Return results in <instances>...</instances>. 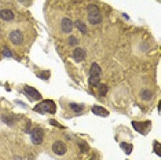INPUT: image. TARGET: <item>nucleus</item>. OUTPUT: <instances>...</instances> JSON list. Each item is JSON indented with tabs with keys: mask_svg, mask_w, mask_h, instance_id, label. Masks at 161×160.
<instances>
[{
	"mask_svg": "<svg viewBox=\"0 0 161 160\" xmlns=\"http://www.w3.org/2000/svg\"><path fill=\"white\" fill-rule=\"evenodd\" d=\"M67 145L62 141H56L52 146V151L57 155H63L67 152Z\"/></svg>",
	"mask_w": 161,
	"mask_h": 160,
	"instance_id": "20e7f679",
	"label": "nucleus"
},
{
	"mask_svg": "<svg viewBox=\"0 0 161 160\" xmlns=\"http://www.w3.org/2000/svg\"><path fill=\"white\" fill-rule=\"evenodd\" d=\"M92 111L97 116H100V117H107L109 115V112L101 106H94L92 108Z\"/></svg>",
	"mask_w": 161,
	"mask_h": 160,
	"instance_id": "1a4fd4ad",
	"label": "nucleus"
},
{
	"mask_svg": "<svg viewBox=\"0 0 161 160\" xmlns=\"http://www.w3.org/2000/svg\"><path fill=\"white\" fill-rule=\"evenodd\" d=\"M74 25L77 27V29L80 31V32H82L83 34H86L87 33V26L83 23V22L81 20H76L74 22Z\"/></svg>",
	"mask_w": 161,
	"mask_h": 160,
	"instance_id": "ddd939ff",
	"label": "nucleus"
},
{
	"mask_svg": "<svg viewBox=\"0 0 161 160\" xmlns=\"http://www.w3.org/2000/svg\"><path fill=\"white\" fill-rule=\"evenodd\" d=\"M43 134H44V132L42 128H34L30 132L31 140H32L33 144L41 145L43 143Z\"/></svg>",
	"mask_w": 161,
	"mask_h": 160,
	"instance_id": "7ed1b4c3",
	"label": "nucleus"
},
{
	"mask_svg": "<svg viewBox=\"0 0 161 160\" xmlns=\"http://www.w3.org/2000/svg\"><path fill=\"white\" fill-rule=\"evenodd\" d=\"M0 18L3 20H12L14 18V14L12 11L10 10H2L0 11Z\"/></svg>",
	"mask_w": 161,
	"mask_h": 160,
	"instance_id": "9b49d317",
	"label": "nucleus"
},
{
	"mask_svg": "<svg viewBox=\"0 0 161 160\" xmlns=\"http://www.w3.org/2000/svg\"><path fill=\"white\" fill-rule=\"evenodd\" d=\"M99 81H100V77L98 75H93V76H90V78H89V83L92 86L97 87L99 84Z\"/></svg>",
	"mask_w": 161,
	"mask_h": 160,
	"instance_id": "f3484780",
	"label": "nucleus"
},
{
	"mask_svg": "<svg viewBox=\"0 0 161 160\" xmlns=\"http://www.w3.org/2000/svg\"><path fill=\"white\" fill-rule=\"evenodd\" d=\"M160 143H158V142H154V152H155V153L160 157L161 156V152H160Z\"/></svg>",
	"mask_w": 161,
	"mask_h": 160,
	"instance_id": "412c9836",
	"label": "nucleus"
},
{
	"mask_svg": "<svg viewBox=\"0 0 161 160\" xmlns=\"http://www.w3.org/2000/svg\"><path fill=\"white\" fill-rule=\"evenodd\" d=\"M68 43H70L71 45H76L77 43H78V41H77V39L75 38V37H73V36H72V37H70L68 38Z\"/></svg>",
	"mask_w": 161,
	"mask_h": 160,
	"instance_id": "4be33fe9",
	"label": "nucleus"
},
{
	"mask_svg": "<svg viewBox=\"0 0 161 160\" xmlns=\"http://www.w3.org/2000/svg\"><path fill=\"white\" fill-rule=\"evenodd\" d=\"M101 73V68L99 67V65L98 63H93L91 66L90 68V76H93V75H100Z\"/></svg>",
	"mask_w": 161,
	"mask_h": 160,
	"instance_id": "f8f14e48",
	"label": "nucleus"
},
{
	"mask_svg": "<svg viewBox=\"0 0 161 160\" xmlns=\"http://www.w3.org/2000/svg\"><path fill=\"white\" fill-rule=\"evenodd\" d=\"M3 55H4L5 57H12V52L10 51V49L5 48L4 51H3Z\"/></svg>",
	"mask_w": 161,
	"mask_h": 160,
	"instance_id": "b1692460",
	"label": "nucleus"
},
{
	"mask_svg": "<svg viewBox=\"0 0 161 160\" xmlns=\"http://www.w3.org/2000/svg\"><path fill=\"white\" fill-rule=\"evenodd\" d=\"M73 59L76 61V62H81L85 59V57H86V52L84 49L82 48H75L74 51H73Z\"/></svg>",
	"mask_w": 161,
	"mask_h": 160,
	"instance_id": "6e6552de",
	"label": "nucleus"
},
{
	"mask_svg": "<svg viewBox=\"0 0 161 160\" xmlns=\"http://www.w3.org/2000/svg\"><path fill=\"white\" fill-rule=\"evenodd\" d=\"M88 11V20L91 24H98L102 21V15L98 6L91 4L87 7Z\"/></svg>",
	"mask_w": 161,
	"mask_h": 160,
	"instance_id": "f03ea898",
	"label": "nucleus"
},
{
	"mask_svg": "<svg viewBox=\"0 0 161 160\" xmlns=\"http://www.w3.org/2000/svg\"><path fill=\"white\" fill-rule=\"evenodd\" d=\"M37 75H38L40 78L43 79V80H48V79L49 78L50 73H49V72H41L38 73Z\"/></svg>",
	"mask_w": 161,
	"mask_h": 160,
	"instance_id": "aec40b11",
	"label": "nucleus"
},
{
	"mask_svg": "<svg viewBox=\"0 0 161 160\" xmlns=\"http://www.w3.org/2000/svg\"><path fill=\"white\" fill-rule=\"evenodd\" d=\"M98 95L100 97H104L108 91V88L105 84H98Z\"/></svg>",
	"mask_w": 161,
	"mask_h": 160,
	"instance_id": "2eb2a0df",
	"label": "nucleus"
},
{
	"mask_svg": "<svg viewBox=\"0 0 161 160\" xmlns=\"http://www.w3.org/2000/svg\"><path fill=\"white\" fill-rule=\"evenodd\" d=\"M61 28H62L63 32H65V33L72 32V30L73 28V24L72 20L67 18H64L62 19V22H61Z\"/></svg>",
	"mask_w": 161,
	"mask_h": 160,
	"instance_id": "0eeeda50",
	"label": "nucleus"
},
{
	"mask_svg": "<svg viewBox=\"0 0 161 160\" xmlns=\"http://www.w3.org/2000/svg\"><path fill=\"white\" fill-rule=\"evenodd\" d=\"M70 108L75 113H80V112H82L84 105L83 104H76V103H70Z\"/></svg>",
	"mask_w": 161,
	"mask_h": 160,
	"instance_id": "dca6fc26",
	"label": "nucleus"
},
{
	"mask_svg": "<svg viewBox=\"0 0 161 160\" xmlns=\"http://www.w3.org/2000/svg\"><path fill=\"white\" fill-rule=\"evenodd\" d=\"M148 123H151L149 122H132V125L134 127V128L137 130V131H139L140 133H142V134H145L147 131L145 130V128H147L146 125L147 124H148Z\"/></svg>",
	"mask_w": 161,
	"mask_h": 160,
	"instance_id": "9d476101",
	"label": "nucleus"
},
{
	"mask_svg": "<svg viewBox=\"0 0 161 160\" xmlns=\"http://www.w3.org/2000/svg\"><path fill=\"white\" fill-rule=\"evenodd\" d=\"M10 40L12 43L16 45L21 44L22 42H23V35L19 30H14L10 33Z\"/></svg>",
	"mask_w": 161,
	"mask_h": 160,
	"instance_id": "39448f33",
	"label": "nucleus"
},
{
	"mask_svg": "<svg viewBox=\"0 0 161 160\" xmlns=\"http://www.w3.org/2000/svg\"><path fill=\"white\" fill-rule=\"evenodd\" d=\"M121 148H122V150L126 153V154H130L131 152H132V145L131 144H128V143H121Z\"/></svg>",
	"mask_w": 161,
	"mask_h": 160,
	"instance_id": "4468645a",
	"label": "nucleus"
},
{
	"mask_svg": "<svg viewBox=\"0 0 161 160\" xmlns=\"http://www.w3.org/2000/svg\"><path fill=\"white\" fill-rule=\"evenodd\" d=\"M34 111L41 113V114H45V113L55 114L56 105H55L53 100L45 99V100H43L42 102H40L39 104H37L35 107H34Z\"/></svg>",
	"mask_w": 161,
	"mask_h": 160,
	"instance_id": "f257e3e1",
	"label": "nucleus"
},
{
	"mask_svg": "<svg viewBox=\"0 0 161 160\" xmlns=\"http://www.w3.org/2000/svg\"><path fill=\"white\" fill-rule=\"evenodd\" d=\"M141 96H142V98H144L146 100H148L149 98H152V93L149 92L148 90H144V91H142Z\"/></svg>",
	"mask_w": 161,
	"mask_h": 160,
	"instance_id": "a211bd4d",
	"label": "nucleus"
},
{
	"mask_svg": "<svg viewBox=\"0 0 161 160\" xmlns=\"http://www.w3.org/2000/svg\"><path fill=\"white\" fill-rule=\"evenodd\" d=\"M49 123L51 125H54V127H56V128H65V127H63L61 123H59L58 122H56L55 120H50L49 121Z\"/></svg>",
	"mask_w": 161,
	"mask_h": 160,
	"instance_id": "5701e85b",
	"label": "nucleus"
},
{
	"mask_svg": "<svg viewBox=\"0 0 161 160\" xmlns=\"http://www.w3.org/2000/svg\"><path fill=\"white\" fill-rule=\"evenodd\" d=\"M79 148H80V150H81L82 152H86L89 150V147H88V145H87V143L85 141H81L79 143Z\"/></svg>",
	"mask_w": 161,
	"mask_h": 160,
	"instance_id": "6ab92c4d",
	"label": "nucleus"
},
{
	"mask_svg": "<svg viewBox=\"0 0 161 160\" xmlns=\"http://www.w3.org/2000/svg\"><path fill=\"white\" fill-rule=\"evenodd\" d=\"M24 91H25V93L27 94V96L30 97L31 98L35 99V100L42 99V95L38 92L36 89H34L32 87H29V86H26L24 88Z\"/></svg>",
	"mask_w": 161,
	"mask_h": 160,
	"instance_id": "423d86ee",
	"label": "nucleus"
}]
</instances>
